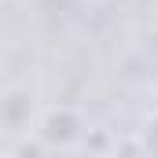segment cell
I'll return each mask as SVG.
<instances>
[{
	"label": "cell",
	"mask_w": 158,
	"mask_h": 158,
	"mask_svg": "<svg viewBox=\"0 0 158 158\" xmlns=\"http://www.w3.org/2000/svg\"><path fill=\"white\" fill-rule=\"evenodd\" d=\"M40 140L48 147H66L81 140V118L70 110V107H59V110H48L44 121H40Z\"/></svg>",
	"instance_id": "2"
},
{
	"label": "cell",
	"mask_w": 158,
	"mask_h": 158,
	"mask_svg": "<svg viewBox=\"0 0 158 158\" xmlns=\"http://www.w3.org/2000/svg\"><path fill=\"white\" fill-rule=\"evenodd\" d=\"M0 158H7V155H4V151H0Z\"/></svg>",
	"instance_id": "4"
},
{
	"label": "cell",
	"mask_w": 158,
	"mask_h": 158,
	"mask_svg": "<svg viewBox=\"0 0 158 158\" xmlns=\"http://www.w3.org/2000/svg\"><path fill=\"white\" fill-rule=\"evenodd\" d=\"M140 147H143V158H158V110L147 114L143 129H140Z\"/></svg>",
	"instance_id": "3"
},
{
	"label": "cell",
	"mask_w": 158,
	"mask_h": 158,
	"mask_svg": "<svg viewBox=\"0 0 158 158\" xmlns=\"http://www.w3.org/2000/svg\"><path fill=\"white\" fill-rule=\"evenodd\" d=\"M37 118V96L26 85H7L0 92V132L4 136H22Z\"/></svg>",
	"instance_id": "1"
}]
</instances>
